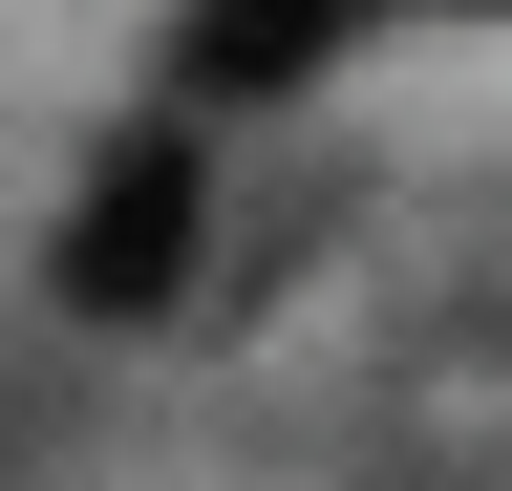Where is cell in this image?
Wrapping results in <instances>:
<instances>
[{
	"label": "cell",
	"instance_id": "3957f363",
	"mask_svg": "<svg viewBox=\"0 0 512 491\" xmlns=\"http://www.w3.org/2000/svg\"><path fill=\"white\" fill-rule=\"evenodd\" d=\"M448 22H512V0H448Z\"/></svg>",
	"mask_w": 512,
	"mask_h": 491
},
{
	"label": "cell",
	"instance_id": "6da1fadb",
	"mask_svg": "<svg viewBox=\"0 0 512 491\" xmlns=\"http://www.w3.org/2000/svg\"><path fill=\"white\" fill-rule=\"evenodd\" d=\"M192 235H214V129H192V107H150V129L86 150L43 299H64V321H192Z\"/></svg>",
	"mask_w": 512,
	"mask_h": 491
},
{
	"label": "cell",
	"instance_id": "7a4b0ae2",
	"mask_svg": "<svg viewBox=\"0 0 512 491\" xmlns=\"http://www.w3.org/2000/svg\"><path fill=\"white\" fill-rule=\"evenodd\" d=\"M384 0H171V107L214 129V107H299Z\"/></svg>",
	"mask_w": 512,
	"mask_h": 491
}]
</instances>
